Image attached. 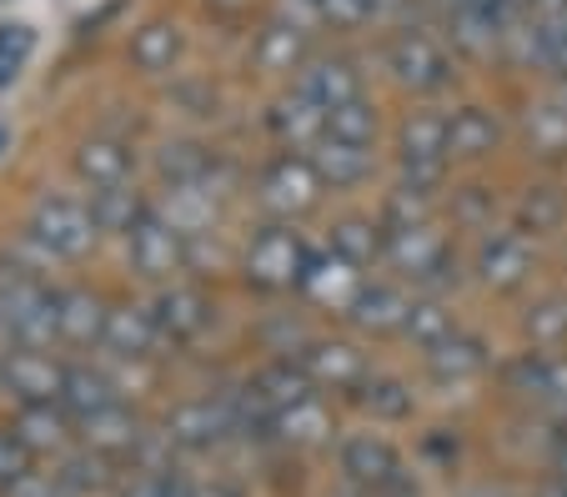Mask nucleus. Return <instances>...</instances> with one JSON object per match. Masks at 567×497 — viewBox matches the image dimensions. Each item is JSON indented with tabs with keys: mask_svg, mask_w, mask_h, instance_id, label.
Segmentation results:
<instances>
[{
	"mask_svg": "<svg viewBox=\"0 0 567 497\" xmlns=\"http://www.w3.org/2000/svg\"><path fill=\"white\" fill-rule=\"evenodd\" d=\"M337 463H342V483L362 487L372 497H417L408 463L382 433H352L337 447Z\"/></svg>",
	"mask_w": 567,
	"mask_h": 497,
	"instance_id": "1",
	"label": "nucleus"
},
{
	"mask_svg": "<svg viewBox=\"0 0 567 497\" xmlns=\"http://www.w3.org/2000/svg\"><path fill=\"white\" fill-rule=\"evenodd\" d=\"M386 71H392L402 86H412V91H442L452 81L447 51H442L432 35H422V31L396 35V41L386 45Z\"/></svg>",
	"mask_w": 567,
	"mask_h": 497,
	"instance_id": "2",
	"label": "nucleus"
},
{
	"mask_svg": "<svg viewBox=\"0 0 567 497\" xmlns=\"http://www.w3.org/2000/svg\"><path fill=\"white\" fill-rule=\"evenodd\" d=\"M96 221H91V211H81L75 201H41V211H35V231L31 237L41 241L45 251H55V257H86L91 241H96Z\"/></svg>",
	"mask_w": 567,
	"mask_h": 497,
	"instance_id": "3",
	"label": "nucleus"
},
{
	"mask_svg": "<svg viewBox=\"0 0 567 497\" xmlns=\"http://www.w3.org/2000/svg\"><path fill=\"white\" fill-rule=\"evenodd\" d=\"M527 271H533V241L523 231H487L477 247V277L497 292H513L523 287Z\"/></svg>",
	"mask_w": 567,
	"mask_h": 497,
	"instance_id": "4",
	"label": "nucleus"
},
{
	"mask_svg": "<svg viewBox=\"0 0 567 497\" xmlns=\"http://www.w3.org/2000/svg\"><path fill=\"white\" fill-rule=\"evenodd\" d=\"M307 267H311L307 247H301L291 231H281V227L261 231V237L251 241V251H247V271L257 281H267V287H291V281L307 277Z\"/></svg>",
	"mask_w": 567,
	"mask_h": 497,
	"instance_id": "5",
	"label": "nucleus"
},
{
	"mask_svg": "<svg viewBox=\"0 0 567 497\" xmlns=\"http://www.w3.org/2000/svg\"><path fill=\"white\" fill-rule=\"evenodd\" d=\"M497 146V116L482 106H462L447 116V162H482Z\"/></svg>",
	"mask_w": 567,
	"mask_h": 497,
	"instance_id": "6",
	"label": "nucleus"
},
{
	"mask_svg": "<svg viewBox=\"0 0 567 497\" xmlns=\"http://www.w3.org/2000/svg\"><path fill=\"white\" fill-rule=\"evenodd\" d=\"M301 372H307L311 382H332V387H362L367 362H362V352L347 342H311L307 352H301Z\"/></svg>",
	"mask_w": 567,
	"mask_h": 497,
	"instance_id": "7",
	"label": "nucleus"
},
{
	"mask_svg": "<svg viewBox=\"0 0 567 497\" xmlns=\"http://www.w3.org/2000/svg\"><path fill=\"white\" fill-rule=\"evenodd\" d=\"M226 433H231V417H226L221 402H186V407H176L172 422H166V437H172L176 447H212V443H221Z\"/></svg>",
	"mask_w": 567,
	"mask_h": 497,
	"instance_id": "8",
	"label": "nucleus"
},
{
	"mask_svg": "<svg viewBox=\"0 0 567 497\" xmlns=\"http://www.w3.org/2000/svg\"><path fill=\"white\" fill-rule=\"evenodd\" d=\"M301 287H307L317 302H327V307H347L352 312V302L362 297V271L352 267V261H342L332 251V257H321V261H311L307 267V277H301Z\"/></svg>",
	"mask_w": 567,
	"mask_h": 497,
	"instance_id": "9",
	"label": "nucleus"
},
{
	"mask_svg": "<svg viewBox=\"0 0 567 497\" xmlns=\"http://www.w3.org/2000/svg\"><path fill=\"white\" fill-rule=\"evenodd\" d=\"M261 186H267V201L277 206V211H307V206L317 201L321 176H317L311 162H291V156H281Z\"/></svg>",
	"mask_w": 567,
	"mask_h": 497,
	"instance_id": "10",
	"label": "nucleus"
},
{
	"mask_svg": "<svg viewBox=\"0 0 567 497\" xmlns=\"http://www.w3.org/2000/svg\"><path fill=\"white\" fill-rule=\"evenodd\" d=\"M386 257L396 261V271L427 281L437 271V261L447 257V247H442V237L432 227H408V231H386Z\"/></svg>",
	"mask_w": 567,
	"mask_h": 497,
	"instance_id": "11",
	"label": "nucleus"
},
{
	"mask_svg": "<svg viewBox=\"0 0 567 497\" xmlns=\"http://www.w3.org/2000/svg\"><path fill=\"white\" fill-rule=\"evenodd\" d=\"M482 367H487V346H482V336H472V332H452L447 342L427 352V372L437 382H452V387L477 377Z\"/></svg>",
	"mask_w": 567,
	"mask_h": 497,
	"instance_id": "12",
	"label": "nucleus"
},
{
	"mask_svg": "<svg viewBox=\"0 0 567 497\" xmlns=\"http://www.w3.org/2000/svg\"><path fill=\"white\" fill-rule=\"evenodd\" d=\"M301 96H311L321 111H337L362 96V86H357V71L347 61H317L307 76H301Z\"/></svg>",
	"mask_w": 567,
	"mask_h": 497,
	"instance_id": "13",
	"label": "nucleus"
},
{
	"mask_svg": "<svg viewBox=\"0 0 567 497\" xmlns=\"http://www.w3.org/2000/svg\"><path fill=\"white\" fill-rule=\"evenodd\" d=\"M182 231L161 227V221H141L136 231H131V261H136L141 271H151V277H166V271H176V261H182Z\"/></svg>",
	"mask_w": 567,
	"mask_h": 497,
	"instance_id": "14",
	"label": "nucleus"
},
{
	"mask_svg": "<svg viewBox=\"0 0 567 497\" xmlns=\"http://www.w3.org/2000/svg\"><path fill=\"white\" fill-rule=\"evenodd\" d=\"M6 382H11L16 392H21L25 402H51V397H61V387H65V372L61 367H51V362L41 358V352H16L11 358V367H6Z\"/></svg>",
	"mask_w": 567,
	"mask_h": 497,
	"instance_id": "15",
	"label": "nucleus"
},
{
	"mask_svg": "<svg viewBox=\"0 0 567 497\" xmlns=\"http://www.w3.org/2000/svg\"><path fill=\"white\" fill-rule=\"evenodd\" d=\"M311 166H317L321 182H332V186H357L367 182V172H372V152L367 146H347V141H321L317 156H311Z\"/></svg>",
	"mask_w": 567,
	"mask_h": 497,
	"instance_id": "16",
	"label": "nucleus"
},
{
	"mask_svg": "<svg viewBox=\"0 0 567 497\" xmlns=\"http://www.w3.org/2000/svg\"><path fill=\"white\" fill-rule=\"evenodd\" d=\"M412 302L392 287H362V297L352 302V322L367 327V332H402Z\"/></svg>",
	"mask_w": 567,
	"mask_h": 497,
	"instance_id": "17",
	"label": "nucleus"
},
{
	"mask_svg": "<svg viewBox=\"0 0 567 497\" xmlns=\"http://www.w3.org/2000/svg\"><path fill=\"white\" fill-rule=\"evenodd\" d=\"M86 427V447L91 453H101V457H111V453H131V447L141 443V433H136V417H131L126 407H106V412H96V417H86L81 422Z\"/></svg>",
	"mask_w": 567,
	"mask_h": 497,
	"instance_id": "18",
	"label": "nucleus"
},
{
	"mask_svg": "<svg viewBox=\"0 0 567 497\" xmlns=\"http://www.w3.org/2000/svg\"><path fill=\"white\" fill-rule=\"evenodd\" d=\"M271 126L281 131V136L291 141V146H307V141H327V111L317 106L311 96H291V101H281L277 111H271Z\"/></svg>",
	"mask_w": 567,
	"mask_h": 497,
	"instance_id": "19",
	"label": "nucleus"
},
{
	"mask_svg": "<svg viewBox=\"0 0 567 497\" xmlns=\"http://www.w3.org/2000/svg\"><path fill=\"white\" fill-rule=\"evenodd\" d=\"M527 146L537 156H567V101H537L527 111Z\"/></svg>",
	"mask_w": 567,
	"mask_h": 497,
	"instance_id": "20",
	"label": "nucleus"
},
{
	"mask_svg": "<svg viewBox=\"0 0 567 497\" xmlns=\"http://www.w3.org/2000/svg\"><path fill=\"white\" fill-rule=\"evenodd\" d=\"M287 443H327L332 437V412L321 407L317 397H307V402H297V407H287V412H277V422H271Z\"/></svg>",
	"mask_w": 567,
	"mask_h": 497,
	"instance_id": "21",
	"label": "nucleus"
},
{
	"mask_svg": "<svg viewBox=\"0 0 567 497\" xmlns=\"http://www.w3.org/2000/svg\"><path fill=\"white\" fill-rule=\"evenodd\" d=\"M357 402H362V407L372 412L377 422H408L412 407H417L412 387H408V382H396V377H372V382H362Z\"/></svg>",
	"mask_w": 567,
	"mask_h": 497,
	"instance_id": "22",
	"label": "nucleus"
},
{
	"mask_svg": "<svg viewBox=\"0 0 567 497\" xmlns=\"http://www.w3.org/2000/svg\"><path fill=\"white\" fill-rule=\"evenodd\" d=\"M257 387H261V397H267L271 417L311 397V377L301 372V362H297V367H291V362H277V367H267V372L257 377Z\"/></svg>",
	"mask_w": 567,
	"mask_h": 497,
	"instance_id": "23",
	"label": "nucleus"
},
{
	"mask_svg": "<svg viewBox=\"0 0 567 497\" xmlns=\"http://www.w3.org/2000/svg\"><path fill=\"white\" fill-rule=\"evenodd\" d=\"M402 332L412 336V342L422 346V352H432V346H442L457 327H452V312L437 302V297H427V302H412L408 322H402Z\"/></svg>",
	"mask_w": 567,
	"mask_h": 497,
	"instance_id": "24",
	"label": "nucleus"
},
{
	"mask_svg": "<svg viewBox=\"0 0 567 497\" xmlns=\"http://www.w3.org/2000/svg\"><path fill=\"white\" fill-rule=\"evenodd\" d=\"M151 336H156V317L136 312V307H121V312L106 317V342L116 352H126V358H141L151 346Z\"/></svg>",
	"mask_w": 567,
	"mask_h": 497,
	"instance_id": "25",
	"label": "nucleus"
},
{
	"mask_svg": "<svg viewBox=\"0 0 567 497\" xmlns=\"http://www.w3.org/2000/svg\"><path fill=\"white\" fill-rule=\"evenodd\" d=\"M61 402H65V407H71L81 422L96 417V412H106V407H116V397H111L106 377H96V372H65Z\"/></svg>",
	"mask_w": 567,
	"mask_h": 497,
	"instance_id": "26",
	"label": "nucleus"
},
{
	"mask_svg": "<svg viewBox=\"0 0 567 497\" xmlns=\"http://www.w3.org/2000/svg\"><path fill=\"white\" fill-rule=\"evenodd\" d=\"M16 433H21V443L31 447V453H51V447L65 443V417L51 407V402H35V407L21 412Z\"/></svg>",
	"mask_w": 567,
	"mask_h": 497,
	"instance_id": "27",
	"label": "nucleus"
},
{
	"mask_svg": "<svg viewBox=\"0 0 567 497\" xmlns=\"http://www.w3.org/2000/svg\"><path fill=\"white\" fill-rule=\"evenodd\" d=\"M136 196L131 191H121V186H96L91 191V221H96L101 231H136L141 221H136Z\"/></svg>",
	"mask_w": 567,
	"mask_h": 497,
	"instance_id": "28",
	"label": "nucleus"
},
{
	"mask_svg": "<svg viewBox=\"0 0 567 497\" xmlns=\"http://www.w3.org/2000/svg\"><path fill=\"white\" fill-rule=\"evenodd\" d=\"M106 317L111 312H101V302L86 292L61 297V332L71 336V342H96V336H106Z\"/></svg>",
	"mask_w": 567,
	"mask_h": 497,
	"instance_id": "29",
	"label": "nucleus"
},
{
	"mask_svg": "<svg viewBox=\"0 0 567 497\" xmlns=\"http://www.w3.org/2000/svg\"><path fill=\"white\" fill-rule=\"evenodd\" d=\"M327 136H332V141H347V146H372V136H377V111L367 106L362 96L347 101V106H337V111H327Z\"/></svg>",
	"mask_w": 567,
	"mask_h": 497,
	"instance_id": "30",
	"label": "nucleus"
},
{
	"mask_svg": "<svg viewBox=\"0 0 567 497\" xmlns=\"http://www.w3.org/2000/svg\"><path fill=\"white\" fill-rule=\"evenodd\" d=\"M206 221H212V191H196V186L166 191V227L172 231H202Z\"/></svg>",
	"mask_w": 567,
	"mask_h": 497,
	"instance_id": "31",
	"label": "nucleus"
},
{
	"mask_svg": "<svg viewBox=\"0 0 567 497\" xmlns=\"http://www.w3.org/2000/svg\"><path fill=\"white\" fill-rule=\"evenodd\" d=\"M156 322L166 327L172 336H192L196 327L206 322V302L196 292H166L156 302Z\"/></svg>",
	"mask_w": 567,
	"mask_h": 497,
	"instance_id": "32",
	"label": "nucleus"
},
{
	"mask_svg": "<svg viewBox=\"0 0 567 497\" xmlns=\"http://www.w3.org/2000/svg\"><path fill=\"white\" fill-rule=\"evenodd\" d=\"M301 25H267L261 31V45H257V61L267 65V71H291V65L301 61Z\"/></svg>",
	"mask_w": 567,
	"mask_h": 497,
	"instance_id": "33",
	"label": "nucleus"
},
{
	"mask_svg": "<svg viewBox=\"0 0 567 497\" xmlns=\"http://www.w3.org/2000/svg\"><path fill=\"white\" fill-rule=\"evenodd\" d=\"M55 477H61V487L71 497H86V493H96V487H106V457L101 453H75L55 467Z\"/></svg>",
	"mask_w": 567,
	"mask_h": 497,
	"instance_id": "34",
	"label": "nucleus"
},
{
	"mask_svg": "<svg viewBox=\"0 0 567 497\" xmlns=\"http://www.w3.org/2000/svg\"><path fill=\"white\" fill-rule=\"evenodd\" d=\"M75 166H81V176H91L96 186H116L121 172H126V152L111 146V141H91V146H81Z\"/></svg>",
	"mask_w": 567,
	"mask_h": 497,
	"instance_id": "35",
	"label": "nucleus"
},
{
	"mask_svg": "<svg viewBox=\"0 0 567 497\" xmlns=\"http://www.w3.org/2000/svg\"><path fill=\"white\" fill-rule=\"evenodd\" d=\"M527 336L533 346H557L567 336V297H543V302L527 312Z\"/></svg>",
	"mask_w": 567,
	"mask_h": 497,
	"instance_id": "36",
	"label": "nucleus"
},
{
	"mask_svg": "<svg viewBox=\"0 0 567 497\" xmlns=\"http://www.w3.org/2000/svg\"><path fill=\"white\" fill-rule=\"evenodd\" d=\"M176 45H182L176 25H146V31L136 35V45H131V55H136L141 71H161V65H172Z\"/></svg>",
	"mask_w": 567,
	"mask_h": 497,
	"instance_id": "37",
	"label": "nucleus"
},
{
	"mask_svg": "<svg viewBox=\"0 0 567 497\" xmlns=\"http://www.w3.org/2000/svg\"><path fill=\"white\" fill-rule=\"evenodd\" d=\"M332 251L342 261H352V267H367V261L382 251V237H377L367 221H342V227L332 231Z\"/></svg>",
	"mask_w": 567,
	"mask_h": 497,
	"instance_id": "38",
	"label": "nucleus"
},
{
	"mask_svg": "<svg viewBox=\"0 0 567 497\" xmlns=\"http://www.w3.org/2000/svg\"><path fill=\"white\" fill-rule=\"evenodd\" d=\"M517 217H523V237L527 231H553L563 221V196L553 186H533L523 196V206H517Z\"/></svg>",
	"mask_w": 567,
	"mask_h": 497,
	"instance_id": "39",
	"label": "nucleus"
},
{
	"mask_svg": "<svg viewBox=\"0 0 567 497\" xmlns=\"http://www.w3.org/2000/svg\"><path fill=\"white\" fill-rule=\"evenodd\" d=\"M31 473V447L21 443V433H0V487H16Z\"/></svg>",
	"mask_w": 567,
	"mask_h": 497,
	"instance_id": "40",
	"label": "nucleus"
},
{
	"mask_svg": "<svg viewBox=\"0 0 567 497\" xmlns=\"http://www.w3.org/2000/svg\"><path fill=\"white\" fill-rule=\"evenodd\" d=\"M6 497H71V493L61 487L55 473H25L16 487H6Z\"/></svg>",
	"mask_w": 567,
	"mask_h": 497,
	"instance_id": "41",
	"label": "nucleus"
},
{
	"mask_svg": "<svg viewBox=\"0 0 567 497\" xmlns=\"http://www.w3.org/2000/svg\"><path fill=\"white\" fill-rule=\"evenodd\" d=\"M161 166L166 172H176V186H192V176L202 172V156H196V146H166V156H161Z\"/></svg>",
	"mask_w": 567,
	"mask_h": 497,
	"instance_id": "42",
	"label": "nucleus"
},
{
	"mask_svg": "<svg viewBox=\"0 0 567 497\" xmlns=\"http://www.w3.org/2000/svg\"><path fill=\"white\" fill-rule=\"evenodd\" d=\"M317 11L327 15L332 25H357V21H367V6H362V0H321Z\"/></svg>",
	"mask_w": 567,
	"mask_h": 497,
	"instance_id": "43",
	"label": "nucleus"
},
{
	"mask_svg": "<svg viewBox=\"0 0 567 497\" xmlns=\"http://www.w3.org/2000/svg\"><path fill=\"white\" fill-rule=\"evenodd\" d=\"M547 65L557 76L567 81V21L563 25H547Z\"/></svg>",
	"mask_w": 567,
	"mask_h": 497,
	"instance_id": "44",
	"label": "nucleus"
},
{
	"mask_svg": "<svg viewBox=\"0 0 567 497\" xmlns=\"http://www.w3.org/2000/svg\"><path fill=\"white\" fill-rule=\"evenodd\" d=\"M0 51H6V55H25V51H31V31H25V25H6V31H0Z\"/></svg>",
	"mask_w": 567,
	"mask_h": 497,
	"instance_id": "45",
	"label": "nucleus"
},
{
	"mask_svg": "<svg viewBox=\"0 0 567 497\" xmlns=\"http://www.w3.org/2000/svg\"><path fill=\"white\" fill-rule=\"evenodd\" d=\"M547 463H553V473L567 483V427H557V437H553V447H547Z\"/></svg>",
	"mask_w": 567,
	"mask_h": 497,
	"instance_id": "46",
	"label": "nucleus"
},
{
	"mask_svg": "<svg viewBox=\"0 0 567 497\" xmlns=\"http://www.w3.org/2000/svg\"><path fill=\"white\" fill-rule=\"evenodd\" d=\"M533 6L537 0H497V15H503V21H517V15H533Z\"/></svg>",
	"mask_w": 567,
	"mask_h": 497,
	"instance_id": "47",
	"label": "nucleus"
},
{
	"mask_svg": "<svg viewBox=\"0 0 567 497\" xmlns=\"http://www.w3.org/2000/svg\"><path fill=\"white\" fill-rule=\"evenodd\" d=\"M457 497H513L507 487H493V483H477V487H467V493H457Z\"/></svg>",
	"mask_w": 567,
	"mask_h": 497,
	"instance_id": "48",
	"label": "nucleus"
},
{
	"mask_svg": "<svg viewBox=\"0 0 567 497\" xmlns=\"http://www.w3.org/2000/svg\"><path fill=\"white\" fill-rule=\"evenodd\" d=\"M533 497H567V483H563V477H553V483H543Z\"/></svg>",
	"mask_w": 567,
	"mask_h": 497,
	"instance_id": "49",
	"label": "nucleus"
},
{
	"mask_svg": "<svg viewBox=\"0 0 567 497\" xmlns=\"http://www.w3.org/2000/svg\"><path fill=\"white\" fill-rule=\"evenodd\" d=\"M367 6V15H382V11H392V6H402V0H362Z\"/></svg>",
	"mask_w": 567,
	"mask_h": 497,
	"instance_id": "50",
	"label": "nucleus"
},
{
	"mask_svg": "<svg viewBox=\"0 0 567 497\" xmlns=\"http://www.w3.org/2000/svg\"><path fill=\"white\" fill-rule=\"evenodd\" d=\"M327 497H372V493H362V487H352V483H342V487H332Z\"/></svg>",
	"mask_w": 567,
	"mask_h": 497,
	"instance_id": "51",
	"label": "nucleus"
},
{
	"mask_svg": "<svg viewBox=\"0 0 567 497\" xmlns=\"http://www.w3.org/2000/svg\"><path fill=\"white\" fill-rule=\"evenodd\" d=\"M317 6H321V0H317Z\"/></svg>",
	"mask_w": 567,
	"mask_h": 497,
	"instance_id": "52",
	"label": "nucleus"
},
{
	"mask_svg": "<svg viewBox=\"0 0 567 497\" xmlns=\"http://www.w3.org/2000/svg\"><path fill=\"white\" fill-rule=\"evenodd\" d=\"M563 101H567V96H563Z\"/></svg>",
	"mask_w": 567,
	"mask_h": 497,
	"instance_id": "53",
	"label": "nucleus"
}]
</instances>
